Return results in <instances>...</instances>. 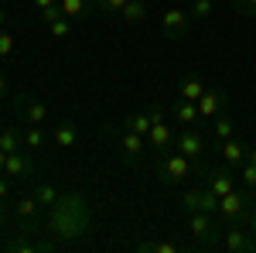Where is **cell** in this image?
Wrapping results in <instances>:
<instances>
[{"label": "cell", "mask_w": 256, "mask_h": 253, "mask_svg": "<svg viewBox=\"0 0 256 253\" xmlns=\"http://www.w3.org/2000/svg\"><path fill=\"white\" fill-rule=\"evenodd\" d=\"M202 93H205L202 76H195V72L181 76V82H178V99H192V103H198V99H202Z\"/></svg>", "instance_id": "obj_17"}, {"label": "cell", "mask_w": 256, "mask_h": 253, "mask_svg": "<svg viewBox=\"0 0 256 253\" xmlns=\"http://www.w3.org/2000/svg\"><path fill=\"white\" fill-rule=\"evenodd\" d=\"M256 198H253V188H232V192H226L218 198V219L226 222V226H232V222H242L246 226V215L253 212Z\"/></svg>", "instance_id": "obj_3"}, {"label": "cell", "mask_w": 256, "mask_h": 253, "mask_svg": "<svg viewBox=\"0 0 256 253\" xmlns=\"http://www.w3.org/2000/svg\"><path fill=\"white\" fill-rule=\"evenodd\" d=\"M0 147L7 151V154H14V151H20L24 147V140H20V127H0Z\"/></svg>", "instance_id": "obj_23"}, {"label": "cell", "mask_w": 256, "mask_h": 253, "mask_svg": "<svg viewBox=\"0 0 256 253\" xmlns=\"http://www.w3.org/2000/svg\"><path fill=\"white\" fill-rule=\"evenodd\" d=\"M58 18H65V14H62V4H55V7H44V11H38V21H41V24H52V21H58Z\"/></svg>", "instance_id": "obj_35"}, {"label": "cell", "mask_w": 256, "mask_h": 253, "mask_svg": "<svg viewBox=\"0 0 256 253\" xmlns=\"http://www.w3.org/2000/svg\"><path fill=\"white\" fill-rule=\"evenodd\" d=\"M0 198H10V178L0 171Z\"/></svg>", "instance_id": "obj_36"}, {"label": "cell", "mask_w": 256, "mask_h": 253, "mask_svg": "<svg viewBox=\"0 0 256 253\" xmlns=\"http://www.w3.org/2000/svg\"><path fill=\"white\" fill-rule=\"evenodd\" d=\"M239 181H242V185H246V188H256V164L253 161H246V164H242V168H239Z\"/></svg>", "instance_id": "obj_31"}, {"label": "cell", "mask_w": 256, "mask_h": 253, "mask_svg": "<svg viewBox=\"0 0 256 253\" xmlns=\"http://www.w3.org/2000/svg\"><path fill=\"white\" fill-rule=\"evenodd\" d=\"M28 233H31V226H24L20 236H10V239H7V250H10V253H38V250H44V243L28 239Z\"/></svg>", "instance_id": "obj_20"}, {"label": "cell", "mask_w": 256, "mask_h": 253, "mask_svg": "<svg viewBox=\"0 0 256 253\" xmlns=\"http://www.w3.org/2000/svg\"><path fill=\"white\" fill-rule=\"evenodd\" d=\"M7 93H10V82H7V76H4V72H0V99L7 96Z\"/></svg>", "instance_id": "obj_37"}, {"label": "cell", "mask_w": 256, "mask_h": 253, "mask_svg": "<svg viewBox=\"0 0 256 253\" xmlns=\"http://www.w3.org/2000/svg\"><path fill=\"white\" fill-rule=\"evenodd\" d=\"M212 130H216L218 140H229V137H236V123L229 120V113H218V117L212 120Z\"/></svg>", "instance_id": "obj_26"}, {"label": "cell", "mask_w": 256, "mask_h": 253, "mask_svg": "<svg viewBox=\"0 0 256 253\" xmlns=\"http://www.w3.org/2000/svg\"><path fill=\"white\" fill-rule=\"evenodd\" d=\"M246 161H253V164H256V147H250V157H246Z\"/></svg>", "instance_id": "obj_42"}, {"label": "cell", "mask_w": 256, "mask_h": 253, "mask_svg": "<svg viewBox=\"0 0 256 253\" xmlns=\"http://www.w3.org/2000/svg\"><path fill=\"white\" fill-rule=\"evenodd\" d=\"M92 229V209L79 192H65L48 205V233L58 243H76Z\"/></svg>", "instance_id": "obj_1"}, {"label": "cell", "mask_w": 256, "mask_h": 253, "mask_svg": "<svg viewBox=\"0 0 256 253\" xmlns=\"http://www.w3.org/2000/svg\"><path fill=\"white\" fill-rule=\"evenodd\" d=\"M31 4H34V7H38V11H44V7H55V4H58V0H31Z\"/></svg>", "instance_id": "obj_38"}, {"label": "cell", "mask_w": 256, "mask_h": 253, "mask_svg": "<svg viewBox=\"0 0 256 253\" xmlns=\"http://www.w3.org/2000/svg\"><path fill=\"white\" fill-rule=\"evenodd\" d=\"M181 209L192 215V212H218V195L208 188V185H198V188H188L181 195Z\"/></svg>", "instance_id": "obj_7"}, {"label": "cell", "mask_w": 256, "mask_h": 253, "mask_svg": "<svg viewBox=\"0 0 256 253\" xmlns=\"http://www.w3.org/2000/svg\"><path fill=\"white\" fill-rule=\"evenodd\" d=\"M218 154H222V164L242 168L246 157H250V147H246L242 140H236V137H229V140H218Z\"/></svg>", "instance_id": "obj_14"}, {"label": "cell", "mask_w": 256, "mask_h": 253, "mask_svg": "<svg viewBox=\"0 0 256 253\" xmlns=\"http://www.w3.org/2000/svg\"><path fill=\"white\" fill-rule=\"evenodd\" d=\"M20 140H24L28 151H41V147L48 144V134L41 130V123H24V127H20Z\"/></svg>", "instance_id": "obj_19"}, {"label": "cell", "mask_w": 256, "mask_h": 253, "mask_svg": "<svg viewBox=\"0 0 256 253\" xmlns=\"http://www.w3.org/2000/svg\"><path fill=\"white\" fill-rule=\"evenodd\" d=\"M218 246H226L229 253H253L256 250V236L250 226L242 222H232V226H222V239Z\"/></svg>", "instance_id": "obj_5"}, {"label": "cell", "mask_w": 256, "mask_h": 253, "mask_svg": "<svg viewBox=\"0 0 256 253\" xmlns=\"http://www.w3.org/2000/svg\"><path fill=\"white\" fill-rule=\"evenodd\" d=\"M232 11L242 18H256V0H232Z\"/></svg>", "instance_id": "obj_33"}, {"label": "cell", "mask_w": 256, "mask_h": 253, "mask_svg": "<svg viewBox=\"0 0 256 253\" xmlns=\"http://www.w3.org/2000/svg\"><path fill=\"white\" fill-rule=\"evenodd\" d=\"M58 4H62V14L72 21H86L92 14V7H96L92 0H58Z\"/></svg>", "instance_id": "obj_21"}, {"label": "cell", "mask_w": 256, "mask_h": 253, "mask_svg": "<svg viewBox=\"0 0 256 253\" xmlns=\"http://www.w3.org/2000/svg\"><path fill=\"white\" fill-rule=\"evenodd\" d=\"M188 229L205 246H218V239H222V226L212 219V212H192L188 215Z\"/></svg>", "instance_id": "obj_6"}, {"label": "cell", "mask_w": 256, "mask_h": 253, "mask_svg": "<svg viewBox=\"0 0 256 253\" xmlns=\"http://www.w3.org/2000/svg\"><path fill=\"white\" fill-rule=\"evenodd\" d=\"M144 151H147V137L134 134V130H126V127L116 134V154H120L123 164H137Z\"/></svg>", "instance_id": "obj_8"}, {"label": "cell", "mask_w": 256, "mask_h": 253, "mask_svg": "<svg viewBox=\"0 0 256 253\" xmlns=\"http://www.w3.org/2000/svg\"><path fill=\"white\" fill-rule=\"evenodd\" d=\"M7 215H10V212H7V198H0V226L7 222Z\"/></svg>", "instance_id": "obj_39"}, {"label": "cell", "mask_w": 256, "mask_h": 253, "mask_svg": "<svg viewBox=\"0 0 256 253\" xmlns=\"http://www.w3.org/2000/svg\"><path fill=\"white\" fill-rule=\"evenodd\" d=\"M205 147H208V144H205V137L198 134L195 127H184V130L174 137V151H181L184 157H192L198 164L205 161Z\"/></svg>", "instance_id": "obj_10"}, {"label": "cell", "mask_w": 256, "mask_h": 253, "mask_svg": "<svg viewBox=\"0 0 256 253\" xmlns=\"http://www.w3.org/2000/svg\"><path fill=\"white\" fill-rule=\"evenodd\" d=\"M226 99H229V93H226V89H218V86L205 89L202 99H198V117H202V120H216L218 113L226 110Z\"/></svg>", "instance_id": "obj_13"}, {"label": "cell", "mask_w": 256, "mask_h": 253, "mask_svg": "<svg viewBox=\"0 0 256 253\" xmlns=\"http://www.w3.org/2000/svg\"><path fill=\"white\" fill-rule=\"evenodd\" d=\"M144 18H147V0H126V7L120 11V21L126 24H140Z\"/></svg>", "instance_id": "obj_24"}, {"label": "cell", "mask_w": 256, "mask_h": 253, "mask_svg": "<svg viewBox=\"0 0 256 253\" xmlns=\"http://www.w3.org/2000/svg\"><path fill=\"white\" fill-rule=\"evenodd\" d=\"M4 175L7 178H31L34 175V151L20 147V151H14V154H7V161H4Z\"/></svg>", "instance_id": "obj_12"}, {"label": "cell", "mask_w": 256, "mask_h": 253, "mask_svg": "<svg viewBox=\"0 0 256 253\" xmlns=\"http://www.w3.org/2000/svg\"><path fill=\"white\" fill-rule=\"evenodd\" d=\"M18 120H24V123H44V120H48V106H44L41 99L20 96L18 99Z\"/></svg>", "instance_id": "obj_15"}, {"label": "cell", "mask_w": 256, "mask_h": 253, "mask_svg": "<svg viewBox=\"0 0 256 253\" xmlns=\"http://www.w3.org/2000/svg\"><path fill=\"white\" fill-rule=\"evenodd\" d=\"M246 226H250V229H253V236H256V205H253V212L246 215Z\"/></svg>", "instance_id": "obj_40"}, {"label": "cell", "mask_w": 256, "mask_h": 253, "mask_svg": "<svg viewBox=\"0 0 256 253\" xmlns=\"http://www.w3.org/2000/svg\"><path fill=\"white\" fill-rule=\"evenodd\" d=\"M38 209H41L38 195H20L18 202H14V215L20 219V226H31L34 215H38Z\"/></svg>", "instance_id": "obj_18"}, {"label": "cell", "mask_w": 256, "mask_h": 253, "mask_svg": "<svg viewBox=\"0 0 256 253\" xmlns=\"http://www.w3.org/2000/svg\"><path fill=\"white\" fill-rule=\"evenodd\" d=\"M34 195H38V202H41V205H52V202H55V198H58V188H55V185H52V181H41V185H38V192H34Z\"/></svg>", "instance_id": "obj_29"}, {"label": "cell", "mask_w": 256, "mask_h": 253, "mask_svg": "<svg viewBox=\"0 0 256 253\" xmlns=\"http://www.w3.org/2000/svg\"><path fill=\"white\" fill-rule=\"evenodd\" d=\"M202 178H205V185H208L218 198H222L226 192H232V188H236V168H229V164H218V168H202Z\"/></svg>", "instance_id": "obj_11"}, {"label": "cell", "mask_w": 256, "mask_h": 253, "mask_svg": "<svg viewBox=\"0 0 256 253\" xmlns=\"http://www.w3.org/2000/svg\"><path fill=\"white\" fill-rule=\"evenodd\" d=\"M4 161H7V151L0 147V171H4Z\"/></svg>", "instance_id": "obj_41"}, {"label": "cell", "mask_w": 256, "mask_h": 253, "mask_svg": "<svg viewBox=\"0 0 256 253\" xmlns=\"http://www.w3.org/2000/svg\"><path fill=\"white\" fill-rule=\"evenodd\" d=\"M0 28H4V7H0Z\"/></svg>", "instance_id": "obj_43"}, {"label": "cell", "mask_w": 256, "mask_h": 253, "mask_svg": "<svg viewBox=\"0 0 256 253\" xmlns=\"http://www.w3.org/2000/svg\"><path fill=\"white\" fill-rule=\"evenodd\" d=\"M150 123H154L150 113H130V117H123V127H126V130H134V134H140V137L150 134Z\"/></svg>", "instance_id": "obj_25"}, {"label": "cell", "mask_w": 256, "mask_h": 253, "mask_svg": "<svg viewBox=\"0 0 256 253\" xmlns=\"http://www.w3.org/2000/svg\"><path fill=\"white\" fill-rule=\"evenodd\" d=\"M188 28H192V14L181 11V7H171V11L160 14V31H164L168 41H181L188 35Z\"/></svg>", "instance_id": "obj_9"}, {"label": "cell", "mask_w": 256, "mask_h": 253, "mask_svg": "<svg viewBox=\"0 0 256 253\" xmlns=\"http://www.w3.org/2000/svg\"><path fill=\"white\" fill-rule=\"evenodd\" d=\"M202 168H205V164L184 157L181 151H168V154H158V161H154V178H158L160 185H178V181L192 178L195 171H202Z\"/></svg>", "instance_id": "obj_2"}, {"label": "cell", "mask_w": 256, "mask_h": 253, "mask_svg": "<svg viewBox=\"0 0 256 253\" xmlns=\"http://www.w3.org/2000/svg\"><path fill=\"white\" fill-rule=\"evenodd\" d=\"M10 52H14V35L7 28H0V59H7Z\"/></svg>", "instance_id": "obj_34"}, {"label": "cell", "mask_w": 256, "mask_h": 253, "mask_svg": "<svg viewBox=\"0 0 256 253\" xmlns=\"http://www.w3.org/2000/svg\"><path fill=\"white\" fill-rule=\"evenodd\" d=\"M92 4H96V11H102V14H120L126 7V0H92Z\"/></svg>", "instance_id": "obj_32"}, {"label": "cell", "mask_w": 256, "mask_h": 253, "mask_svg": "<svg viewBox=\"0 0 256 253\" xmlns=\"http://www.w3.org/2000/svg\"><path fill=\"white\" fill-rule=\"evenodd\" d=\"M174 120L178 123H184V127H195L198 120V103H192V99H178L174 103Z\"/></svg>", "instance_id": "obj_22"}, {"label": "cell", "mask_w": 256, "mask_h": 253, "mask_svg": "<svg viewBox=\"0 0 256 253\" xmlns=\"http://www.w3.org/2000/svg\"><path fill=\"white\" fill-rule=\"evenodd\" d=\"M212 11H216V4H212V0H192V7H188V14H192V18H212Z\"/></svg>", "instance_id": "obj_28"}, {"label": "cell", "mask_w": 256, "mask_h": 253, "mask_svg": "<svg viewBox=\"0 0 256 253\" xmlns=\"http://www.w3.org/2000/svg\"><path fill=\"white\" fill-rule=\"evenodd\" d=\"M52 144H55V147H65V151L76 147V144H79V123H76V120H62L58 127L52 130Z\"/></svg>", "instance_id": "obj_16"}, {"label": "cell", "mask_w": 256, "mask_h": 253, "mask_svg": "<svg viewBox=\"0 0 256 253\" xmlns=\"http://www.w3.org/2000/svg\"><path fill=\"white\" fill-rule=\"evenodd\" d=\"M68 31H72V18H58L48 24V35L52 38H68Z\"/></svg>", "instance_id": "obj_30"}, {"label": "cell", "mask_w": 256, "mask_h": 253, "mask_svg": "<svg viewBox=\"0 0 256 253\" xmlns=\"http://www.w3.org/2000/svg\"><path fill=\"white\" fill-rule=\"evenodd\" d=\"M150 134H147V147L154 151V154H168V151H174V130H171V123L164 120V110H150Z\"/></svg>", "instance_id": "obj_4"}, {"label": "cell", "mask_w": 256, "mask_h": 253, "mask_svg": "<svg viewBox=\"0 0 256 253\" xmlns=\"http://www.w3.org/2000/svg\"><path fill=\"white\" fill-rule=\"evenodd\" d=\"M137 250L140 253H178V243L174 239H160V243H137Z\"/></svg>", "instance_id": "obj_27"}]
</instances>
